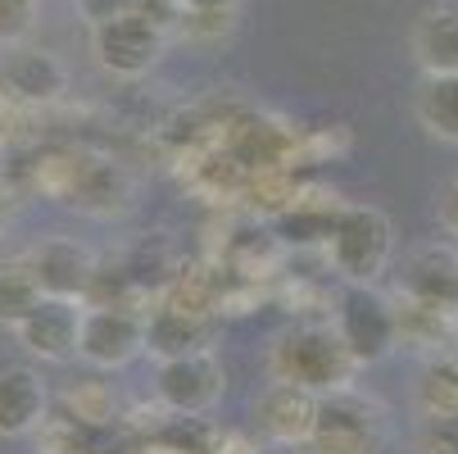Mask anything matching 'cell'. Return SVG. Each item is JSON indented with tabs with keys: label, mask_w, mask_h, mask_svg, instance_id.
I'll list each match as a JSON object with an SVG mask.
<instances>
[{
	"label": "cell",
	"mask_w": 458,
	"mask_h": 454,
	"mask_svg": "<svg viewBox=\"0 0 458 454\" xmlns=\"http://www.w3.org/2000/svg\"><path fill=\"white\" fill-rule=\"evenodd\" d=\"M436 214H440V227L458 241V177L440 186V201H436Z\"/></svg>",
	"instance_id": "484cf974"
},
{
	"label": "cell",
	"mask_w": 458,
	"mask_h": 454,
	"mask_svg": "<svg viewBox=\"0 0 458 454\" xmlns=\"http://www.w3.org/2000/svg\"><path fill=\"white\" fill-rule=\"evenodd\" d=\"M82 313L87 300H69V296H41L37 309L19 322V341L28 355H37L41 364H69L78 359V341H82Z\"/></svg>",
	"instance_id": "9c48e42d"
},
{
	"label": "cell",
	"mask_w": 458,
	"mask_h": 454,
	"mask_svg": "<svg viewBox=\"0 0 458 454\" xmlns=\"http://www.w3.org/2000/svg\"><path fill=\"white\" fill-rule=\"evenodd\" d=\"M182 14L186 10H236V0H177Z\"/></svg>",
	"instance_id": "4316f807"
},
{
	"label": "cell",
	"mask_w": 458,
	"mask_h": 454,
	"mask_svg": "<svg viewBox=\"0 0 458 454\" xmlns=\"http://www.w3.org/2000/svg\"><path fill=\"white\" fill-rule=\"evenodd\" d=\"M146 454H182V450H146Z\"/></svg>",
	"instance_id": "f546056e"
},
{
	"label": "cell",
	"mask_w": 458,
	"mask_h": 454,
	"mask_svg": "<svg viewBox=\"0 0 458 454\" xmlns=\"http://www.w3.org/2000/svg\"><path fill=\"white\" fill-rule=\"evenodd\" d=\"M41 0H0V46H23L37 28Z\"/></svg>",
	"instance_id": "603a6c76"
},
{
	"label": "cell",
	"mask_w": 458,
	"mask_h": 454,
	"mask_svg": "<svg viewBox=\"0 0 458 454\" xmlns=\"http://www.w3.org/2000/svg\"><path fill=\"white\" fill-rule=\"evenodd\" d=\"M400 291L413 296V300H431V304H445L449 309L454 296H458V250H449V245L418 250L409 264H404Z\"/></svg>",
	"instance_id": "9a60e30c"
},
{
	"label": "cell",
	"mask_w": 458,
	"mask_h": 454,
	"mask_svg": "<svg viewBox=\"0 0 458 454\" xmlns=\"http://www.w3.org/2000/svg\"><path fill=\"white\" fill-rule=\"evenodd\" d=\"M418 123L431 137L458 146V73H427L418 87Z\"/></svg>",
	"instance_id": "d6986e66"
},
{
	"label": "cell",
	"mask_w": 458,
	"mask_h": 454,
	"mask_svg": "<svg viewBox=\"0 0 458 454\" xmlns=\"http://www.w3.org/2000/svg\"><path fill=\"white\" fill-rule=\"evenodd\" d=\"M268 373L277 381L304 386V391H313V396H332V391H345V386L354 381L359 364L345 350V341H341V332L332 328V322H300V328H286L273 341Z\"/></svg>",
	"instance_id": "6da1fadb"
},
{
	"label": "cell",
	"mask_w": 458,
	"mask_h": 454,
	"mask_svg": "<svg viewBox=\"0 0 458 454\" xmlns=\"http://www.w3.org/2000/svg\"><path fill=\"white\" fill-rule=\"evenodd\" d=\"M91 50H96V64L105 73L146 78L168 50V28L155 23L150 14H141V10H127V14L91 28Z\"/></svg>",
	"instance_id": "277c9868"
},
{
	"label": "cell",
	"mask_w": 458,
	"mask_h": 454,
	"mask_svg": "<svg viewBox=\"0 0 458 454\" xmlns=\"http://www.w3.org/2000/svg\"><path fill=\"white\" fill-rule=\"evenodd\" d=\"M413 55L422 73H458V5H436L418 19Z\"/></svg>",
	"instance_id": "2e32d148"
},
{
	"label": "cell",
	"mask_w": 458,
	"mask_h": 454,
	"mask_svg": "<svg viewBox=\"0 0 458 454\" xmlns=\"http://www.w3.org/2000/svg\"><path fill=\"white\" fill-rule=\"evenodd\" d=\"M449 318H454V332H458V296H454V304H449Z\"/></svg>",
	"instance_id": "f1b7e54d"
},
{
	"label": "cell",
	"mask_w": 458,
	"mask_h": 454,
	"mask_svg": "<svg viewBox=\"0 0 458 454\" xmlns=\"http://www.w3.org/2000/svg\"><path fill=\"white\" fill-rule=\"evenodd\" d=\"M37 300H41V282L28 264V254L5 259V264H0V328H19V322L37 309Z\"/></svg>",
	"instance_id": "44dd1931"
},
{
	"label": "cell",
	"mask_w": 458,
	"mask_h": 454,
	"mask_svg": "<svg viewBox=\"0 0 458 454\" xmlns=\"http://www.w3.org/2000/svg\"><path fill=\"white\" fill-rule=\"evenodd\" d=\"M50 418V391L37 368H0V436H32Z\"/></svg>",
	"instance_id": "7c38bea8"
},
{
	"label": "cell",
	"mask_w": 458,
	"mask_h": 454,
	"mask_svg": "<svg viewBox=\"0 0 458 454\" xmlns=\"http://www.w3.org/2000/svg\"><path fill=\"white\" fill-rule=\"evenodd\" d=\"M313 454H381L386 450V423L381 409L359 400L350 386L345 391L322 396L318 405V427L309 441Z\"/></svg>",
	"instance_id": "5b68a950"
},
{
	"label": "cell",
	"mask_w": 458,
	"mask_h": 454,
	"mask_svg": "<svg viewBox=\"0 0 458 454\" xmlns=\"http://www.w3.org/2000/svg\"><path fill=\"white\" fill-rule=\"evenodd\" d=\"M0 105L5 109H46L64 96L69 73L50 50L37 46H0Z\"/></svg>",
	"instance_id": "ba28073f"
},
{
	"label": "cell",
	"mask_w": 458,
	"mask_h": 454,
	"mask_svg": "<svg viewBox=\"0 0 458 454\" xmlns=\"http://www.w3.org/2000/svg\"><path fill=\"white\" fill-rule=\"evenodd\" d=\"M127 10H137V0H78V14H82L91 28H100V23L127 14Z\"/></svg>",
	"instance_id": "d4e9b609"
},
{
	"label": "cell",
	"mask_w": 458,
	"mask_h": 454,
	"mask_svg": "<svg viewBox=\"0 0 458 454\" xmlns=\"http://www.w3.org/2000/svg\"><path fill=\"white\" fill-rule=\"evenodd\" d=\"M332 328L341 332V341L359 368L381 364L400 350V309L390 296L377 291V282H345L341 287Z\"/></svg>",
	"instance_id": "3957f363"
},
{
	"label": "cell",
	"mask_w": 458,
	"mask_h": 454,
	"mask_svg": "<svg viewBox=\"0 0 458 454\" xmlns=\"http://www.w3.org/2000/svg\"><path fill=\"white\" fill-rule=\"evenodd\" d=\"M322 250L341 282H377L395 254V227L372 205H341Z\"/></svg>",
	"instance_id": "7a4b0ae2"
},
{
	"label": "cell",
	"mask_w": 458,
	"mask_h": 454,
	"mask_svg": "<svg viewBox=\"0 0 458 454\" xmlns=\"http://www.w3.org/2000/svg\"><path fill=\"white\" fill-rule=\"evenodd\" d=\"M82 214H96V218H109V214H123L132 205V177H127L123 164L114 159H100V155H82V168L73 177V191L69 201Z\"/></svg>",
	"instance_id": "4fadbf2b"
},
{
	"label": "cell",
	"mask_w": 458,
	"mask_h": 454,
	"mask_svg": "<svg viewBox=\"0 0 458 454\" xmlns=\"http://www.w3.org/2000/svg\"><path fill=\"white\" fill-rule=\"evenodd\" d=\"M454 359H458V346H454Z\"/></svg>",
	"instance_id": "4dcf8cb0"
},
{
	"label": "cell",
	"mask_w": 458,
	"mask_h": 454,
	"mask_svg": "<svg viewBox=\"0 0 458 454\" xmlns=\"http://www.w3.org/2000/svg\"><path fill=\"white\" fill-rule=\"evenodd\" d=\"M205 341H209V313H200V309L159 300V309L146 313V350L159 359L205 350Z\"/></svg>",
	"instance_id": "5bb4252c"
},
{
	"label": "cell",
	"mask_w": 458,
	"mask_h": 454,
	"mask_svg": "<svg viewBox=\"0 0 458 454\" xmlns=\"http://www.w3.org/2000/svg\"><path fill=\"white\" fill-rule=\"evenodd\" d=\"M336 214H341L336 196L327 201V196H313V191H300V196L277 214V232H282V241H295V245H309V241L327 245Z\"/></svg>",
	"instance_id": "ffe728a7"
},
{
	"label": "cell",
	"mask_w": 458,
	"mask_h": 454,
	"mask_svg": "<svg viewBox=\"0 0 458 454\" xmlns=\"http://www.w3.org/2000/svg\"><path fill=\"white\" fill-rule=\"evenodd\" d=\"M395 309H400V346L440 355V346H445L449 332H454L449 309H445V304H431V300H413V296H404V291H400Z\"/></svg>",
	"instance_id": "ac0fdd59"
},
{
	"label": "cell",
	"mask_w": 458,
	"mask_h": 454,
	"mask_svg": "<svg viewBox=\"0 0 458 454\" xmlns=\"http://www.w3.org/2000/svg\"><path fill=\"white\" fill-rule=\"evenodd\" d=\"M28 264L41 282V296H69V300H87L91 282L100 273L96 254L82 241H69V236H46L41 245H32Z\"/></svg>",
	"instance_id": "30bf717a"
},
{
	"label": "cell",
	"mask_w": 458,
	"mask_h": 454,
	"mask_svg": "<svg viewBox=\"0 0 458 454\" xmlns=\"http://www.w3.org/2000/svg\"><path fill=\"white\" fill-rule=\"evenodd\" d=\"M64 414L78 418L82 427H105V423L118 418V396H114L109 381L82 377V381H69V386H64Z\"/></svg>",
	"instance_id": "7402d4cb"
},
{
	"label": "cell",
	"mask_w": 458,
	"mask_h": 454,
	"mask_svg": "<svg viewBox=\"0 0 458 454\" xmlns=\"http://www.w3.org/2000/svg\"><path fill=\"white\" fill-rule=\"evenodd\" d=\"M318 405H322V396L273 377L268 391L254 400V427L277 445H309L313 427H318Z\"/></svg>",
	"instance_id": "8fae6325"
},
{
	"label": "cell",
	"mask_w": 458,
	"mask_h": 454,
	"mask_svg": "<svg viewBox=\"0 0 458 454\" xmlns=\"http://www.w3.org/2000/svg\"><path fill=\"white\" fill-rule=\"evenodd\" d=\"M146 355V313L137 304H87L78 359L114 373Z\"/></svg>",
	"instance_id": "8992f818"
},
{
	"label": "cell",
	"mask_w": 458,
	"mask_h": 454,
	"mask_svg": "<svg viewBox=\"0 0 458 454\" xmlns=\"http://www.w3.org/2000/svg\"><path fill=\"white\" fill-rule=\"evenodd\" d=\"M5 214H10V191L0 186V227H5Z\"/></svg>",
	"instance_id": "83f0119b"
},
{
	"label": "cell",
	"mask_w": 458,
	"mask_h": 454,
	"mask_svg": "<svg viewBox=\"0 0 458 454\" xmlns=\"http://www.w3.org/2000/svg\"><path fill=\"white\" fill-rule=\"evenodd\" d=\"M418 454H458V418H427Z\"/></svg>",
	"instance_id": "cb8c5ba5"
},
{
	"label": "cell",
	"mask_w": 458,
	"mask_h": 454,
	"mask_svg": "<svg viewBox=\"0 0 458 454\" xmlns=\"http://www.w3.org/2000/svg\"><path fill=\"white\" fill-rule=\"evenodd\" d=\"M227 391V373L209 350H191V355H173L159 359L155 368V400L159 409L177 414V418H195L209 414Z\"/></svg>",
	"instance_id": "52a82bcc"
},
{
	"label": "cell",
	"mask_w": 458,
	"mask_h": 454,
	"mask_svg": "<svg viewBox=\"0 0 458 454\" xmlns=\"http://www.w3.org/2000/svg\"><path fill=\"white\" fill-rule=\"evenodd\" d=\"M418 418H458V359L454 355H431L418 373L413 391Z\"/></svg>",
	"instance_id": "e0dca14e"
}]
</instances>
